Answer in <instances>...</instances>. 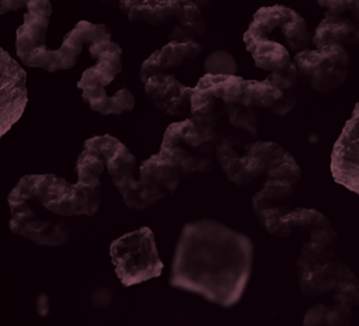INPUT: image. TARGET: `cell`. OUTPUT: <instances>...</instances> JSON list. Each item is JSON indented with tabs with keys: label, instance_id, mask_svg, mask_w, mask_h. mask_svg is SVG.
<instances>
[{
	"label": "cell",
	"instance_id": "cell-1",
	"mask_svg": "<svg viewBox=\"0 0 359 326\" xmlns=\"http://www.w3.org/2000/svg\"><path fill=\"white\" fill-rule=\"evenodd\" d=\"M254 256V242L245 233L209 218L191 221L178 236L168 282L222 308H233L247 291Z\"/></svg>",
	"mask_w": 359,
	"mask_h": 326
},
{
	"label": "cell",
	"instance_id": "cell-2",
	"mask_svg": "<svg viewBox=\"0 0 359 326\" xmlns=\"http://www.w3.org/2000/svg\"><path fill=\"white\" fill-rule=\"evenodd\" d=\"M303 242L296 260L300 291L309 298H328L331 306L352 312L359 306V280L338 259V236L328 218L314 208H306L299 219Z\"/></svg>",
	"mask_w": 359,
	"mask_h": 326
},
{
	"label": "cell",
	"instance_id": "cell-3",
	"mask_svg": "<svg viewBox=\"0 0 359 326\" xmlns=\"http://www.w3.org/2000/svg\"><path fill=\"white\" fill-rule=\"evenodd\" d=\"M243 39L255 66L266 72L294 66V55L313 44L304 18L280 4L258 8Z\"/></svg>",
	"mask_w": 359,
	"mask_h": 326
},
{
	"label": "cell",
	"instance_id": "cell-4",
	"mask_svg": "<svg viewBox=\"0 0 359 326\" xmlns=\"http://www.w3.org/2000/svg\"><path fill=\"white\" fill-rule=\"evenodd\" d=\"M220 139L222 133L217 126L189 117L167 126L158 152L185 178L194 173H206L213 167Z\"/></svg>",
	"mask_w": 359,
	"mask_h": 326
},
{
	"label": "cell",
	"instance_id": "cell-5",
	"mask_svg": "<svg viewBox=\"0 0 359 326\" xmlns=\"http://www.w3.org/2000/svg\"><path fill=\"white\" fill-rule=\"evenodd\" d=\"M88 51L97 63L86 69L77 82L83 100L101 115H119L133 110L135 97L128 89L122 87L114 94H108L105 89L122 72L121 46L111 38H104L91 42Z\"/></svg>",
	"mask_w": 359,
	"mask_h": 326
},
{
	"label": "cell",
	"instance_id": "cell-6",
	"mask_svg": "<svg viewBox=\"0 0 359 326\" xmlns=\"http://www.w3.org/2000/svg\"><path fill=\"white\" fill-rule=\"evenodd\" d=\"M130 21L168 27L170 41H191L206 32L208 0H118Z\"/></svg>",
	"mask_w": 359,
	"mask_h": 326
},
{
	"label": "cell",
	"instance_id": "cell-7",
	"mask_svg": "<svg viewBox=\"0 0 359 326\" xmlns=\"http://www.w3.org/2000/svg\"><path fill=\"white\" fill-rule=\"evenodd\" d=\"M290 153L271 141L241 143L234 135L222 136L216 159L227 176L237 185H248L265 177Z\"/></svg>",
	"mask_w": 359,
	"mask_h": 326
},
{
	"label": "cell",
	"instance_id": "cell-8",
	"mask_svg": "<svg viewBox=\"0 0 359 326\" xmlns=\"http://www.w3.org/2000/svg\"><path fill=\"white\" fill-rule=\"evenodd\" d=\"M115 274L125 287L157 278L163 273V261L150 228L143 226L115 239L109 246Z\"/></svg>",
	"mask_w": 359,
	"mask_h": 326
},
{
	"label": "cell",
	"instance_id": "cell-9",
	"mask_svg": "<svg viewBox=\"0 0 359 326\" xmlns=\"http://www.w3.org/2000/svg\"><path fill=\"white\" fill-rule=\"evenodd\" d=\"M10 229L41 246H60L72 236L66 218L55 216L39 201L14 187L8 194Z\"/></svg>",
	"mask_w": 359,
	"mask_h": 326
},
{
	"label": "cell",
	"instance_id": "cell-10",
	"mask_svg": "<svg viewBox=\"0 0 359 326\" xmlns=\"http://www.w3.org/2000/svg\"><path fill=\"white\" fill-rule=\"evenodd\" d=\"M302 180V169L290 155L264 180L262 188L252 197V209L259 225L278 237L282 216L292 211L290 201Z\"/></svg>",
	"mask_w": 359,
	"mask_h": 326
},
{
	"label": "cell",
	"instance_id": "cell-11",
	"mask_svg": "<svg viewBox=\"0 0 359 326\" xmlns=\"http://www.w3.org/2000/svg\"><path fill=\"white\" fill-rule=\"evenodd\" d=\"M299 79L320 93L341 87L349 74V53L346 46L325 44L314 49H303L293 58Z\"/></svg>",
	"mask_w": 359,
	"mask_h": 326
},
{
	"label": "cell",
	"instance_id": "cell-12",
	"mask_svg": "<svg viewBox=\"0 0 359 326\" xmlns=\"http://www.w3.org/2000/svg\"><path fill=\"white\" fill-rule=\"evenodd\" d=\"M107 171L125 205L132 209H144L167 197L165 193L140 177L136 157L122 142L107 159Z\"/></svg>",
	"mask_w": 359,
	"mask_h": 326
},
{
	"label": "cell",
	"instance_id": "cell-13",
	"mask_svg": "<svg viewBox=\"0 0 359 326\" xmlns=\"http://www.w3.org/2000/svg\"><path fill=\"white\" fill-rule=\"evenodd\" d=\"M324 17L311 35L314 46L359 45V0H317Z\"/></svg>",
	"mask_w": 359,
	"mask_h": 326
},
{
	"label": "cell",
	"instance_id": "cell-14",
	"mask_svg": "<svg viewBox=\"0 0 359 326\" xmlns=\"http://www.w3.org/2000/svg\"><path fill=\"white\" fill-rule=\"evenodd\" d=\"M28 101L24 69L0 48V139L21 118Z\"/></svg>",
	"mask_w": 359,
	"mask_h": 326
},
{
	"label": "cell",
	"instance_id": "cell-15",
	"mask_svg": "<svg viewBox=\"0 0 359 326\" xmlns=\"http://www.w3.org/2000/svg\"><path fill=\"white\" fill-rule=\"evenodd\" d=\"M330 169L335 183L359 195V101L334 143Z\"/></svg>",
	"mask_w": 359,
	"mask_h": 326
},
{
	"label": "cell",
	"instance_id": "cell-16",
	"mask_svg": "<svg viewBox=\"0 0 359 326\" xmlns=\"http://www.w3.org/2000/svg\"><path fill=\"white\" fill-rule=\"evenodd\" d=\"M299 80L296 65L285 70L269 72L264 80H252L255 107L269 110L276 115H286L296 105Z\"/></svg>",
	"mask_w": 359,
	"mask_h": 326
},
{
	"label": "cell",
	"instance_id": "cell-17",
	"mask_svg": "<svg viewBox=\"0 0 359 326\" xmlns=\"http://www.w3.org/2000/svg\"><path fill=\"white\" fill-rule=\"evenodd\" d=\"M143 86L154 108L177 117L191 112V97L195 86H185L174 73L151 74L143 82Z\"/></svg>",
	"mask_w": 359,
	"mask_h": 326
},
{
	"label": "cell",
	"instance_id": "cell-18",
	"mask_svg": "<svg viewBox=\"0 0 359 326\" xmlns=\"http://www.w3.org/2000/svg\"><path fill=\"white\" fill-rule=\"evenodd\" d=\"M22 24L15 32V49L22 63L38 49L46 48V31L52 14L50 0H28Z\"/></svg>",
	"mask_w": 359,
	"mask_h": 326
},
{
	"label": "cell",
	"instance_id": "cell-19",
	"mask_svg": "<svg viewBox=\"0 0 359 326\" xmlns=\"http://www.w3.org/2000/svg\"><path fill=\"white\" fill-rule=\"evenodd\" d=\"M202 52L196 39L170 41L167 45L153 52L140 66V82L156 73H172L187 65H191Z\"/></svg>",
	"mask_w": 359,
	"mask_h": 326
},
{
	"label": "cell",
	"instance_id": "cell-20",
	"mask_svg": "<svg viewBox=\"0 0 359 326\" xmlns=\"http://www.w3.org/2000/svg\"><path fill=\"white\" fill-rule=\"evenodd\" d=\"M104 38H111V32L104 24H91L88 21L77 22L76 27L65 35L60 48L50 51L49 72L70 69L76 63L83 45H90Z\"/></svg>",
	"mask_w": 359,
	"mask_h": 326
},
{
	"label": "cell",
	"instance_id": "cell-21",
	"mask_svg": "<svg viewBox=\"0 0 359 326\" xmlns=\"http://www.w3.org/2000/svg\"><path fill=\"white\" fill-rule=\"evenodd\" d=\"M140 177L167 195L172 194L184 178L180 170L160 152L151 155L139 166Z\"/></svg>",
	"mask_w": 359,
	"mask_h": 326
},
{
	"label": "cell",
	"instance_id": "cell-22",
	"mask_svg": "<svg viewBox=\"0 0 359 326\" xmlns=\"http://www.w3.org/2000/svg\"><path fill=\"white\" fill-rule=\"evenodd\" d=\"M352 312L342 311L339 308L327 305L324 302H317L309 308L303 318V325H328V326H342L349 325L352 322Z\"/></svg>",
	"mask_w": 359,
	"mask_h": 326
},
{
	"label": "cell",
	"instance_id": "cell-23",
	"mask_svg": "<svg viewBox=\"0 0 359 326\" xmlns=\"http://www.w3.org/2000/svg\"><path fill=\"white\" fill-rule=\"evenodd\" d=\"M203 70L205 73L210 74H236L237 62L230 52L217 49L206 56L203 62Z\"/></svg>",
	"mask_w": 359,
	"mask_h": 326
}]
</instances>
